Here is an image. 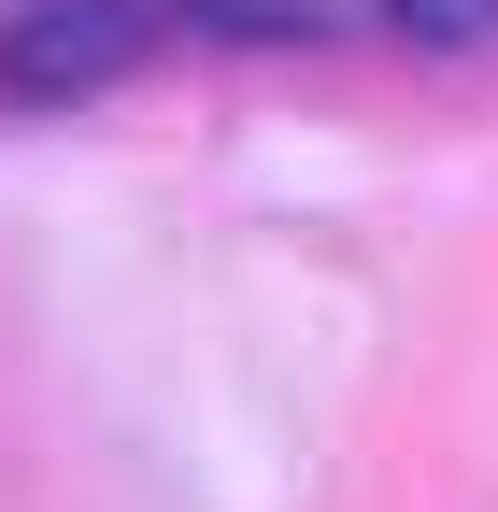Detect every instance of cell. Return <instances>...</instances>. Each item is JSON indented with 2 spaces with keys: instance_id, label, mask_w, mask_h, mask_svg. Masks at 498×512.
<instances>
[{
  "instance_id": "6da1fadb",
  "label": "cell",
  "mask_w": 498,
  "mask_h": 512,
  "mask_svg": "<svg viewBox=\"0 0 498 512\" xmlns=\"http://www.w3.org/2000/svg\"><path fill=\"white\" fill-rule=\"evenodd\" d=\"M399 29H413V43H484L498 0H399Z\"/></svg>"
}]
</instances>
